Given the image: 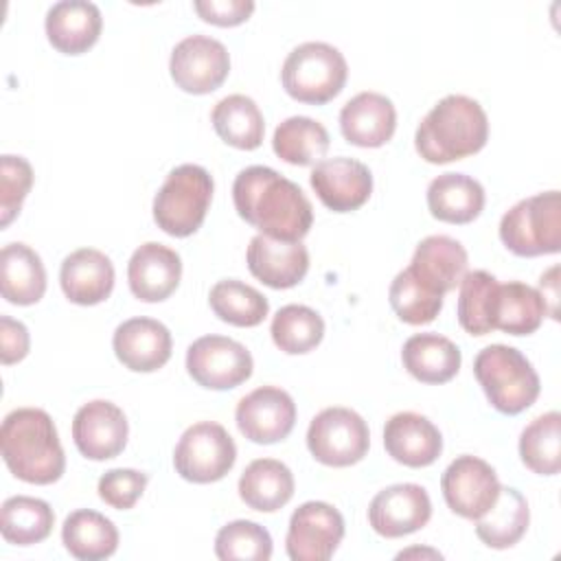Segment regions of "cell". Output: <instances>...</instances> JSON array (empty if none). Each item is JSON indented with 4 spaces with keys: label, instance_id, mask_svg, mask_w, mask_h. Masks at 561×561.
I'll return each instance as SVG.
<instances>
[{
    "label": "cell",
    "instance_id": "1",
    "mask_svg": "<svg viewBox=\"0 0 561 561\" xmlns=\"http://www.w3.org/2000/svg\"><path fill=\"white\" fill-rule=\"evenodd\" d=\"M232 202L245 224L278 241H300L313 224V208L302 188L272 167L252 164L239 171Z\"/></svg>",
    "mask_w": 561,
    "mask_h": 561
},
{
    "label": "cell",
    "instance_id": "2",
    "mask_svg": "<svg viewBox=\"0 0 561 561\" xmlns=\"http://www.w3.org/2000/svg\"><path fill=\"white\" fill-rule=\"evenodd\" d=\"M0 449L9 471L28 484H53L64 476L66 456L46 410H11L0 430Z\"/></svg>",
    "mask_w": 561,
    "mask_h": 561
},
{
    "label": "cell",
    "instance_id": "3",
    "mask_svg": "<svg viewBox=\"0 0 561 561\" xmlns=\"http://www.w3.org/2000/svg\"><path fill=\"white\" fill-rule=\"evenodd\" d=\"M489 140L482 105L465 94H447L419 123L414 147L430 164H447L478 153Z\"/></svg>",
    "mask_w": 561,
    "mask_h": 561
},
{
    "label": "cell",
    "instance_id": "4",
    "mask_svg": "<svg viewBox=\"0 0 561 561\" xmlns=\"http://www.w3.org/2000/svg\"><path fill=\"white\" fill-rule=\"evenodd\" d=\"M473 375L489 403L508 416L530 408L541 390L530 359L506 344L484 346L473 359Z\"/></svg>",
    "mask_w": 561,
    "mask_h": 561
},
{
    "label": "cell",
    "instance_id": "5",
    "mask_svg": "<svg viewBox=\"0 0 561 561\" xmlns=\"http://www.w3.org/2000/svg\"><path fill=\"white\" fill-rule=\"evenodd\" d=\"M213 178L199 164H180L169 171L153 197V221L171 237L199 230L213 199Z\"/></svg>",
    "mask_w": 561,
    "mask_h": 561
},
{
    "label": "cell",
    "instance_id": "6",
    "mask_svg": "<svg viewBox=\"0 0 561 561\" xmlns=\"http://www.w3.org/2000/svg\"><path fill=\"white\" fill-rule=\"evenodd\" d=\"M348 77L344 55L327 42H305L283 61L280 81L285 92L309 105H324L335 99Z\"/></svg>",
    "mask_w": 561,
    "mask_h": 561
},
{
    "label": "cell",
    "instance_id": "7",
    "mask_svg": "<svg viewBox=\"0 0 561 561\" xmlns=\"http://www.w3.org/2000/svg\"><path fill=\"white\" fill-rule=\"evenodd\" d=\"M502 243L517 256L557 254L561 250V195L537 193L511 206L500 221Z\"/></svg>",
    "mask_w": 561,
    "mask_h": 561
},
{
    "label": "cell",
    "instance_id": "8",
    "mask_svg": "<svg viewBox=\"0 0 561 561\" xmlns=\"http://www.w3.org/2000/svg\"><path fill=\"white\" fill-rule=\"evenodd\" d=\"M237 460V445L228 430L215 421H199L184 430L175 449L173 467L180 478L208 484L221 480Z\"/></svg>",
    "mask_w": 561,
    "mask_h": 561
},
{
    "label": "cell",
    "instance_id": "9",
    "mask_svg": "<svg viewBox=\"0 0 561 561\" xmlns=\"http://www.w3.org/2000/svg\"><path fill=\"white\" fill-rule=\"evenodd\" d=\"M307 447L327 467H351L368 454L370 432L355 410L324 408L309 423Z\"/></svg>",
    "mask_w": 561,
    "mask_h": 561
},
{
    "label": "cell",
    "instance_id": "10",
    "mask_svg": "<svg viewBox=\"0 0 561 561\" xmlns=\"http://www.w3.org/2000/svg\"><path fill=\"white\" fill-rule=\"evenodd\" d=\"M250 351L226 335H202L186 351V370L202 388L230 390L250 379Z\"/></svg>",
    "mask_w": 561,
    "mask_h": 561
},
{
    "label": "cell",
    "instance_id": "11",
    "mask_svg": "<svg viewBox=\"0 0 561 561\" xmlns=\"http://www.w3.org/2000/svg\"><path fill=\"white\" fill-rule=\"evenodd\" d=\"M173 83L188 94L215 92L230 72L226 46L208 35H188L175 44L169 59Z\"/></svg>",
    "mask_w": 561,
    "mask_h": 561
},
{
    "label": "cell",
    "instance_id": "12",
    "mask_svg": "<svg viewBox=\"0 0 561 561\" xmlns=\"http://www.w3.org/2000/svg\"><path fill=\"white\" fill-rule=\"evenodd\" d=\"M440 489L447 506L456 515L476 522L495 504L502 482L486 460L465 454L447 465Z\"/></svg>",
    "mask_w": 561,
    "mask_h": 561
},
{
    "label": "cell",
    "instance_id": "13",
    "mask_svg": "<svg viewBox=\"0 0 561 561\" xmlns=\"http://www.w3.org/2000/svg\"><path fill=\"white\" fill-rule=\"evenodd\" d=\"M344 539V517L327 502H305L291 517L285 537L291 561H327Z\"/></svg>",
    "mask_w": 561,
    "mask_h": 561
},
{
    "label": "cell",
    "instance_id": "14",
    "mask_svg": "<svg viewBox=\"0 0 561 561\" xmlns=\"http://www.w3.org/2000/svg\"><path fill=\"white\" fill-rule=\"evenodd\" d=\"M239 432L259 445H272L289 436L296 423V403L278 386H261L248 392L234 410Z\"/></svg>",
    "mask_w": 561,
    "mask_h": 561
},
{
    "label": "cell",
    "instance_id": "15",
    "mask_svg": "<svg viewBox=\"0 0 561 561\" xmlns=\"http://www.w3.org/2000/svg\"><path fill=\"white\" fill-rule=\"evenodd\" d=\"M127 434L125 412L105 399L83 403L72 419V440L88 460L116 458L127 445Z\"/></svg>",
    "mask_w": 561,
    "mask_h": 561
},
{
    "label": "cell",
    "instance_id": "16",
    "mask_svg": "<svg viewBox=\"0 0 561 561\" xmlns=\"http://www.w3.org/2000/svg\"><path fill=\"white\" fill-rule=\"evenodd\" d=\"M432 517L427 491L414 482H401L381 489L370 506L368 522L373 530L386 539H397L421 530Z\"/></svg>",
    "mask_w": 561,
    "mask_h": 561
},
{
    "label": "cell",
    "instance_id": "17",
    "mask_svg": "<svg viewBox=\"0 0 561 561\" xmlns=\"http://www.w3.org/2000/svg\"><path fill=\"white\" fill-rule=\"evenodd\" d=\"M318 199L333 213H351L364 206L373 193L370 169L346 156L316 162L309 175Z\"/></svg>",
    "mask_w": 561,
    "mask_h": 561
},
{
    "label": "cell",
    "instance_id": "18",
    "mask_svg": "<svg viewBox=\"0 0 561 561\" xmlns=\"http://www.w3.org/2000/svg\"><path fill=\"white\" fill-rule=\"evenodd\" d=\"M112 348L125 368L134 373H153L169 362L173 340L162 322L140 316L116 327Z\"/></svg>",
    "mask_w": 561,
    "mask_h": 561
},
{
    "label": "cell",
    "instance_id": "19",
    "mask_svg": "<svg viewBox=\"0 0 561 561\" xmlns=\"http://www.w3.org/2000/svg\"><path fill=\"white\" fill-rule=\"evenodd\" d=\"M182 259L162 243L147 241L134 250L127 263V283L131 294L142 302H162L180 285Z\"/></svg>",
    "mask_w": 561,
    "mask_h": 561
},
{
    "label": "cell",
    "instance_id": "20",
    "mask_svg": "<svg viewBox=\"0 0 561 561\" xmlns=\"http://www.w3.org/2000/svg\"><path fill=\"white\" fill-rule=\"evenodd\" d=\"M248 270L272 289L298 285L309 270V252L300 241H278L265 234L250 239L245 252Z\"/></svg>",
    "mask_w": 561,
    "mask_h": 561
},
{
    "label": "cell",
    "instance_id": "21",
    "mask_svg": "<svg viewBox=\"0 0 561 561\" xmlns=\"http://www.w3.org/2000/svg\"><path fill=\"white\" fill-rule=\"evenodd\" d=\"M383 447L399 465L419 469L440 456L443 436L427 416L419 412H397L386 421Z\"/></svg>",
    "mask_w": 561,
    "mask_h": 561
},
{
    "label": "cell",
    "instance_id": "22",
    "mask_svg": "<svg viewBox=\"0 0 561 561\" xmlns=\"http://www.w3.org/2000/svg\"><path fill=\"white\" fill-rule=\"evenodd\" d=\"M469 256L460 241L447 234H430L425 237L408 265V270L434 294L445 296L447 291L460 285L467 274Z\"/></svg>",
    "mask_w": 561,
    "mask_h": 561
},
{
    "label": "cell",
    "instance_id": "23",
    "mask_svg": "<svg viewBox=\"0 0 561 561\" xmlns=\"http://www.w3.org/2000/svg\"><path fill=\"white\" fill-rule=\"evenodd\" d=\"M340 129L351 145L381 147L397 129V110L386 94L359 92L340 110Z\"/></svg>",
    "mask_w": 561,
    "mask_h": 561
},
{
    "label": "cell",
    "instance_id": "24",
    "mask_svg": "<svg viewBox=\"0 0 561 561\" xmlns=\"http://www.w3.org/2000/svg\"><path fill=\"white\" fill-rule=\"evenodd\" d=\"M59 283L70 302L83 307L99 305L114 289V265L105 252L79 248L61 261Z\"/></svg>",
    "mask_w": 561,
    "mask_h": 561
},
{
    "label": "cell",
    "instance_id": "25",
    "mask_svg": "<svg viewBox=\"0 0 561 561\" xmlns=\"http://www.w3.org/2000/svg\"><path fill=\"white\" fill-rule=\"evenodd\" d=\"M44 26L53 48L64 55H81L96 44L103 18L94 2L61 0L48 9Z\"/></svg>",
    "mask_w": 561,
    "mask_h": 561
},
{
    "label": "cell",
    "instance_id": "26",
    "mask_svg": "<svg viewBox=\"0 0 561 561\" xmlns=\"http://www.w3.org/2000/svg\"><path fill=\"white\" fill-rule=\"evenodd\" d=\"M543 316H548V311L539 289L519 280L495 285L489 311L493 331L497 329L508 335H530L541 327Z\"/></svg>",
    "mask_w": 561,
    "mask_h": 561
},
{
    "label": "cell",
    "instance_id": "27",
    "mask_svg": "<svg viewBox=\"0 0 561 561\" xmlns=\"http://www.w3.org/2000/svg\"><path fill=\"white\" fill-rule=\"evenodd\" d=\"M403 368L421 383H445L460 370V348L445 335L416 333L401 348Z\"/></svg>",
    "mask_w": 561,
    "mask_h": 561
},
{
    "label": "cell",
    "instance_id": "28",
    "mask_svg": "<svg viewBox=\"0 0 561 561\" xmlns=\"http://www.w3.org/2000/svg\"><path fill=\"white\" fill-rule=\"evenodd\" d=\"M0 291L11 305L28 307L46 291V270L39 254L26 243H7L0 252Z\"/></svg>",
    "mask_w": 561,
    "mask_h": 561
},
{
    "label": "cell",
    "instance_id": "29",
    "mask_svg": "<svg viewBox=\"0 0 561 561\" xmlns=\"http://www.w3.org/2000/svg\"><path fill=\"white\" fill-rule=\"evenodd\" d=\"M427 208L438 221L469 224L484 208V188L471 175L440 173L427 186Z\"/></svg>",
    "mask_w": 561,
    "mask_h": 561
},
{
    "label": "cell",
    "instance_id": "30",
    "mask_svg": "<svg viewBox=\"0 0 561 561\" xmlns=\"http://www.w3.org/2000/svg\"><path fill=\"white\" fill-rule=\"evenodd\" d=\"M294 486V473L285 462L256 458L239 478V497L254 511L274 513L291 500Z\"/></svg>",
    "mask_w": 561,
    "mask_h": 561
},
{
    "label": "cell",
    "instance_id": "31",
    "mask_svg": "<svg viewBox=\"0 0 561 561\" xmlns=\"http://www.w3.org/2000/svg\"><path fill=\"white\" fill-rule=\"evenodd\" d=\"M61 541L75 559L101 561L116 552L118 530L105 515L90 508H79L64 519Z\"/></svg>",
    "mask_w": 561,
    "mask_h": 561
},
{
    "label": "cell",
    "instance_id": "32",
    "mask_svg": "<svg viewBox=\"0 0 561 561\" xmlns=\"http://www.w3.org/2000/svg\"><path fill=\"white\" fill-rule=\"evenodd\" d=\"M528 522L530 513L526 497L513 486H502L495 504L476 519V535L484 546L506 550L526 535Z\"/></svg>",
    "mask_w": 561,
    "mask_h": 561
},
{
    "label": "cell",
    "instance_id": "33",
    "mask_svg": "<svg viewBox=\"0 0 561 561\" xmlns=\"http://www.w3.org/2000/svg\"><path fill=\"white\" fill-rule=\"evenodd\" d=\"M210 123L217 136L234 149L252 151L263 142V114L259 105L245 94H228L217 101L210 112Z\"/></svg>",
    "mask_w": 561,
    "mask_h": 561
},
{
    "label": "cell",
    "instance_id": "34",
    "mask_svg": "<svg viewBox=\"0 0 561 561\" xmlns=\"http://www.w3.org/2000/svg\"><path fill=\"white\" fill-rule=\"evenodd\" d=\"M55 524L48 502L31 495H13L0 508V533L13 546H33L44 541Z\"/></svg>",
    "mask_w": 561,
    "mask_h": 561
},
{
    "label": "cell",
    "instance_id": "35",
    "mask_svg": "<svg viewBox=\"0 0 561 561\" xmlns=\"http://www.w3.org/2000/svg\"><path fill=\"white\" fill-rule=\"evenodd\" d=\"M272 149L287 164L307 167L329 151V131L309 116H289L274 129Z\"/></svg>",
    "mask_w": 561,
    "mask_h": 561
},
{
    "label": "cell",
    "instance_id": "36",
    "mask_svg": "<svg viewBox=\"0 0 561 561\" xmlns=\"http://www.w3.org/2000/svg\"><path fill=\"white\" fill-rule=\"evenodd\" d=\"M522 462L539 476H557L561 469V414L557 410L533 419L519 436Z\"/></svg>",
    "mask_w": 561,
    "mask_h": 561
},
{
    "label": "cell",
    "instance_id": "37",
    "mask_svg": "<svg viewBox=\"0 0 561 561\" xmlns=\"http://www.w3.org/2000/svg\"><path fill=\"white\" fill-rule=\"evenodd\" d=\"M208 302L219 320L234 327H256L265 320L270 311L267 298L256 287L245 285L237 278L215 283L210 287Z\"/></svg>",
    "mask_w": 561,
    "mask_h": 561
},
{
    "label": "cell",
    "instance_id": "38",
    "mask_svg": "<svg viewBox=\"0 0 561 561\" xmlns=\"http://www.w3.org/2000/svg\"><path fill=\"white\" fill-rule=\"evenodd\" d=\"M274 344L287 355H305L324 337L322 316L307 305H285L270 324Z\"/></svg>",
    "mask_w": 561,
    "mask_h": 561
},
{
    "label": "cell",
    "instance_id": "39",
    "mask_svg": "<svg viewBox=\"0 0 561 561\" xmlns=\"http://www.w3.org/2000/svg\"><path fill=\"white\" fill-rule=\"evenodd\" d=\"M388 300L397 318L405 324H427L443 309V296L427 289L408 267L392 278Z\"/></svg>",
    "mask_w": 561,
    "mask_h": 561
},
{
    "label": "cell",
    "instance_id": "40",
    "mask_svg": "<svg viewBox=\"0 0 561 561\" xmlns=\"http://www.w3.org/2000/svg\"><path fill=\"white\" fill-rule=\"evenodd\" d=\"M497 278L484 270L467 272L458 285V322L469 335L491 333V298Z\"/></svg>",
    "mask_w": 561,
    "mask_h": 561
},
{
    "label": "cell",
    "instance_id": "41",
    "mask_svg": "<svg viewBox=\"0 0 561 561\" xmlns=\"http://www.w3.org/2000/svg\"><path fill=\"white\" fill-rule=\"evenodd\" d=\"M215 554L221 561H267L272 557V537L256 522L234 519L219 528L215 537Z\"/></svg>",
    "mask_w": 561,
    "mask_h": 561
},
{
    "label": "cell",
    "instance_id": "42",
    "mask_svg": "<svg viewBox=\"0 0 561 561\" xmlns=\"http://www.w3.org/2000/svg\"><path fill=\"white\" fill-rule=\"evenodd\" d=\"M33 186L31 162L22 156L4 153L0 160V226L7 228L20 213Z\"/></svg>",
    "mask_w": 561,
    "mask_h": 561
},
{
    "label": "cell",
    "instance_id": "43",
    "mask_svg": "<svg viewBox=\"0 0 561 561\" xmlns=\"http://www.w3.org/2000/svg\"><path fill=\"white\" fill-rule=\"evenodd\" d=\"M147 486V473L138 471V469H110L99 478L96 491L99 497L116 508V511H127L131 508L140 495L145 493Z\"/></svg>",
    "mask_w": 561,
    "mask_h": 561
},
{
    "label": "cell",
    "instance_id": "44",
    "mask_svg": "<svg viewBox=\"0 0 561 561\" xmlns=\"http://www.w3.org/2000/svg\"><path fill=\"white\" fill-rule=\"evenodd\" d=\"M193 9L204 22H210L215 26H237L245 22L252 11V0H195Z\"/></svg>",
    "mask_w": 561,
    "mask_h": 561
},
{
    "label": "cell",
    "instance_id": "45",
    "mask_svg": "<svg viewBox=\"0 0 561 561\" xmlns=\"http://www.w3.org/2000/svg\"><path fill=\"white\" fill-rule=\"evenodd\" d=\"M31 337L20 320L0 316V359L4 366L22 362L28 355Z\"/></svg>",
    "mask_w": 561,
    "mask_h": 561
},
{
    "label": "cell",
    "instance_id": "46",
    "mask_svg": "<svg viewBox=\"0 0 561 561\" xmlns=\"http://www.w3.org/2000/svg\"><path fill=\"white\" fill-rule=\"evenodd\" d=\"M410 554H427V557H438L440 559V552H436V550H419V548H412V550H405V552H399L397 554V559H403V557H410Z\"/></svg>",
    "mask_w": 561,
    "mask_h": 561
}]
</instances>
